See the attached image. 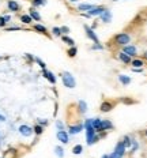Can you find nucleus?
<instances>
[{
    "label": "nucleus",
    "instance_id": "15",
    "mask_svg": "<svg viewBox=\"0 0 147 158\" xmlns=\"http://www.w3.org/2000/svg\"><path fill=\"white\" fill-rule=\"evenodd\" d=\"M91 127L94 128L98 133L103 132V131H102V125H101V119H98V117H97V119H91Z\"/></svg>",
    "mask_w": 147,
    "mask_h": 158
},
{
    "label": "nucleus",
    "instance_id": "17",
    "mask_svg": "<svg viewBox=\"0 0 147 158\" xmlns=\"http://www.w3.org/2000/svg\"><path fill=\"white\" fill-rule=\"evenodd\" d=\"M29 15L33 18V21H35V22L41 21V15H40V12L37 11V8H34V7L30 8V10H29Z\"/></svg>",
    "mask_w": 147,
    "mask_h": 158
},
{
    "label": "nucleus",
    "instance_id": "22",
    "mask_svg": "<svg viewBox=\"0 0 147 158\" xmlns=\"http://www.w3.org/2000/svg\"><path fill=\"white\" fill-rule=\"evenodd\" d=\"M21 22L24 25H31L33 18L29 15V14H23V15H21Z\"/></svg>",
    "mask_w": 147,
    "mask_h": 158
},
{
    "label": "nucleus",
    "instance_id": "12",
    "mask_svg": "<svg viewBox=\"0 0 147 158\" xmlns=\"http://www.w3.org/2000/svg\"><path fill=\"white\" fill-rule=\"evenodd\" d=\"M117 57H119V60L121 63H124V64H131V61H132V57L128 56L127 53H124V52H119V54H117Z\"/></svg>",
    "mask_w": 147,
    "mask_h": 158
},
{
    "label": "nucleus",
    "instance_id": "29",
    "mask_svg": "<svg viewBox=\"0 0 147 158\" xmlns=\"http://www.w3.org/2000/svg\"><path fill=\"white\" fill-rule=\"evenodd\" d=\"M54 153H56V155L59 158H64V149H63L61 146H56V147H54Z\"/></svg>",
    "mask_w": 147,
    "mask_h": 158
},
{
    "label": "nucleus",
    "instance_id": "4",
    "mask_svg": "<svg viewBox=\"0 0 147 158\" xmlns=\"http://www.w3.org/2000/svg\"><path fill=\"white\" fill-rule=\"evenodd\" d=\"M83 29H84V31H86L87 38H90V40H91L94 44H100V38L97 37L95 31L91 29V27H90V26H87V25H83Z\"/></svg>",
    "mask_w": 147,
    "mask_h": 158
},
{
    "label": "nucleus",
    "instance_id": "31",
    "mask_svg": "<svg viewBox=\"0 0 147 158\" xmlns=\"http://www.w3.org/2000/svg\"><path fill=\"white\" fill-rule=\"evenodd\" d=\"M67 54L70 57H75L76 54H78V49H76V46H71V48L67 51Z\"/></svg>",
    "mask_w": 147,
    "mask_h": 158
},
{
    "label": "nucleus",
    "instance_id": "39",
    "mask_svg": "<svg viewBox=\"0 0 147 158\" xmlns=\"http://www.w3.org/2000/svg\"><path fill=\"white\" fill-rule=\"evenodd\" d=\"M7 25V21L4 19V15H0V27H5Z\"/></svg>",
    "mask_w": 147,
    "mask_h": 158
},
{
    "label": "nucleus",
    "instance_id": "45",
    "mask_svg": "<svg viewBox=\"0 0 147 158\" xmlns=\"http://www.w3.org/2000/svg\"><path fill=\"white\" fill-rule=\"evenodd\" d=\"M0 121H5V117L2 116V114H0Z\"/></svg>",
    "mask_w": 147,
    "mask_h": 158
},
{
    "label": "nucleus",
    "instance_id": "11",
    "mask_svg": "<svg viewBox=\"0 0 147 158\" xmlns=\"http://www.w3.org/2000/svg\"><path fill=\"white\" fill-rule=\"evenodd\" d=\"M80 131H83V124H75V125H70L68 127V133L70 135H76Z\"/></svg>",
    "mask_w": 147,
    "mask_h": 158
},
{
    "label": "nucleus",
    "instance_id": "46",
    "mask_svg": "<svg viewBox=\"0 0 147 158\" xmlns=\"http://www.w3.org/2000/svg\"><path fill=\"white\" fill-rule=\"evenodd\" d=\"M101 158H110V155H108V154H103Z\"/></svg>",
    "mask_w": 147,
    "mask_h": 158
},
{
    "label": "nucleus",
    "instance_id": "37",
    "mask_svg": "<svg viewBox=\"0 0 147 158\" xmlns=\"http://www.w3.org/2000/svg\"><path fill=\"white\" fill-rule=\"evenodd\" d=\"M138 147H139L138 142H136V140H133V139H132V146H131V153H135Z\"/></svg>",
    "mask_w": 147,
    "mask_h": 158
},
{
    "label": "nucleus",
    "instance_id": "33",
    "mask_svg": "<svg viewBox=\"0 0 147 158\" xmlns=\"http://www.w3.org/2000/svg\"><path fill=\"white\" fill-rule=\"evenodd\" d=\"M34 61L37 63L38 65H40V67H41V70H44V68H46V64H45V63L42 61V60L40 59V57H35V60H34Z\"/></svg>",
    "mask_w": 147,
    "mask_h": 158
},
{
    "label": "nucleus",
    "instance_id": "41",
    "mask_svg": "<svg viewBox=\"0 0 147 158\" xmlns=\"http://www.w3.org/2000/svg\"><path fill=\"white\" fill-rule=\"evenodd\" d=\"M91 49L93 51H98V49H103V46L101 45V42L100 44H94V45L91 46Z\"/></svg>",
    "mask_w": 147,
    "mask_h": 158
},
{
    "label": "nucleus",
    "instance_id": "19",
    "mask_svg": "<svg viewBox=\"0 0 147 158\" xmlns=\"http://www.w3.org/2000/svg\"><path fill=\"white\" fill-rule=\"evenodd\" d=\"M117 78H119V82L122 84V86H127V84L131 83V78H129V76H127V75H122V74H120Z\"/></svg>",
    "mask_w": 147,
    "mask_h": 158
},
{
    "label": "nucleus",
    "instance_id": "7",
    "mask_svg": "<svg viewBox=\"0 0 147 158\" xmlns=\"http://www.w3.org/2000/svg\"><path fill=\"white\" fill-rule=\"evenodd\" d=\"M42 75H44V78H45L46 81L49 82V83L56 84L57 78H56V76H54V74L52 72V71H48V70H46V68H44V70H42Z\"/></svg>",
    "mask_w": 147,
    "mask_h": 158
},
{
    "label": "nucleus",
    "instance_id": "28",
    "mask_svg": "<svg viewBox=\"0 0 147 158\" xmlns=\"http://www.w3.org/2000/svg\"><path fill=\"white\" fill-rule=\"evenodd\" d=\"M33 132H34L37 136H40L41 133L44 132V127H42V125H40V124L34 125V127H33Z\"/></svg>",
    "mask_w": 147,
    "mask_h": 158
},
{
    "label": "nucleus",
    "instance_id": "50",
    "mask_svg": "<svg viewBox=\"0 0 147 158\" xmlns=\"http://www.w3.org/2000/svg\"><path fill=\"white\" fill-rule=\"evenodd\" d=\"M113 2H120V0H113Z\"/></svg>",
    "mask_w": 147,
    "mask_h": 158
},
{
    "label": "nucleus",
    "instance_id": "8",
    "mask_svg": "<svg viewBox=\"0 0 147 158\" xmlns=\"http://www.w3.org/2000/svg\"><path fill=\"white\" fill-rule=\"evenodd\" d=\"M105 10L106 8L103 7V5H94L90 11H87V14H89L90 16H100Z\"/></svg>",
    "mask_w": 147,
    "mask_h": 158
},
{
    "label": "nucleus",
    "instance_id": "35",
    "mask_svg": "<svg viewBox=\"0 0 147 158\" xmlns=\"http://www.w3.org/2000/svg\"><path fill=\"white\" fill-rule=\"evenodd\" d=\"M60 30H61V35H67L68 33H70V27L68 26H61Z\"/></svg>",
    "mask_w": 147,
    "mask_h": 158
},
{
    "label": "nucleus",
    "instance_id": "27",
    "mask_svg": "<svg viewBox=\"0 0 147 158\" xmlns=\"http://www.w3.org/2000/svg\"><path fill=\"white\" fill-rule=\"evenodd\" d=\"M72 153L75 155L82 154V153H83V146H82V144H75V146L72 147Z\"/></svg>",
    "mask_w": 147,
    "mask_h": 158
},
{
    "label": "nucleus",
    "instance_id": "44",
    "mask_svg": "<svg viewBox=\"0 0 147 158\" xmlns=\"http://www.w3.org/2000/svg\"><path fill=\"white\" fill-rule=\"evenodd\" d=\"M142 57H143V59H144V60H147V51H146V52H144V53H143V56H142Z\"/></svg>",
    "mask_w": 147,
    "mask_h": 158
},
{
    "label": "nucleus",
    "instance_id": "34",
    "mask_svg": "<svg viewBox=\"0 0 147 158\" xmlns=\"http://www.w3.org/2000/svg\"><path fill=\"white\" fill-rule=\"evenodd\" d=\"M37 124H40V125H42V127H45V125L49 124V121H48V119H37Z\"/></svg>",
    "mask_w": 147,
    "mask_h": 158
},
{
    "label": "nucleus",
    "instance_id": "26",
    "mask_svg": "<svg viewBox=\"0 0 147 158\" xmlns=\"http://www.w3.org/2000/svg\"><path fill=\"white\" fill-rule=\"evenodd\" d=\"M93 7H94L93 4H86V3H82V4L78 5V10L79 11H90Z\"/></svg>",
    "mask_w": 147,
    "mask_h": 158
},
{
    "label": "nucleus",
    "instance_id": "43",
    "mask_svg": "<svg viewBox=\"0 0 147 158\" xmlns=\"http://www.w3.org/2000/svg\"><path fill=\"white\" fill-rule=\"evenodd\" d=\"M4 19L7 21V23H8V22L11 21V16H10V15H4Z\"/></svg>",
    "mask_w": 147,
    "mask_h": 158
},
{
    "label": "nucleus",
    "instance_id": "48",
    "mask_svg": "<svg viewBox=\"0 0 147 158\" xmlns=\"http://www.w3.org/2000/svg\"><path fill=\"white\" fill-rule=\"evenodd\" d=\"M70 2H72V3H75V2H78V0H70Z\"/></svg>",
    "mask_w": 147,
    "mask_h": 158
},
{
    "label": "nucleus",
    "instance_id": "18",
    "mask_svg": "<svg viewBox=\"0 0 147 158\" xmlns=\"http://www.w3.org/2000/svg\"><path fill=\"white\" fill-rule=\"evenodd\" d=\"M33 29H34L35 31L41 33V34L48 35V30H46V27H45V26H42V25H41V23H35L34 26H33Z\"/></svg>",
    "mask_w": 147,
    "mask_h": 158
},
{
    "label": "nucleus",
    "instance_id": "21",
    "mask_svg": "<svg viewBox=\"0 0 147 158\" xmlns=\"http://www.w3.org/2000/svg\"><path fill=\"white\" fill-rule=\"evenodd\" d=\"M78 109H79V113H86L87 112V102L83 100H80L78 102Z\"/></svg>",
    "mask_w": 147,
    "mask_h": 158
},
{
    "label": "nucleus",
    "instance_id": "24",
    "mask_svg": "<svg viewBox=\"0 0 147 158\" xmlns=\"http://www.w3.org/2000/svg\"><path fill=\"white\" fill-rule=\"evenodd\" d=\"M61 41L65 42L67 45H70V46H75V41H74L71 37H68V35H61Z\"/></svg>",
    "mask_w": 147,
    "mask_h": 158
},
{
    "label": "nucleus",
    "instance_id": "25",
    "mask_svg": "<svg viewBox=\"0 0 147 158\" xmlns=\"http://www.w3.org/2000/svg\"><path fill=\"white\" fill-rule=\"evenodd\" d=\"M31 2V5L34 8H38V7H42V5L46 4V0H30Z\"/></svg>",
    "mask_w": 147,
    "mask_h": 158
},
{
    "label": "nucleus",
    "instance_id": "14",
    "mask_svg": "<svg viewBox=\"0 0 147 158\" xmlns=\"http://www.w3.org/2000/svg\"><path fill=\"white\" fill-rule=\"evenodd\" d=\"M113 106H114V104L113 102H110V101H103L102 104H101V106H100V109H101V112H110L112 109H113Z\"/></svg>",
    "mask_w": 147,
    "mask_h": 158
},
{
    "label": "nucleus",
    "instance_id": "13",
    "mask_svg": "<svg viewBox=\"0 0 147 158\" xmlns=\"http://www.w3.org/2000/svg\"><path fill=\"white\" fill-rule=\"evenodd\" d=\"M100 16H101V19H102L103 23H110L112 22V11L108 10V8H106Z\"/></svg>",
    "mask_w": 147,
    "mask_h": 158
},
{
    "label": "nucleus",
    "instance_id": "10",
    "mask_svg": "<svg viewBox=\"0 0 147 158\" xmlns=\"http://www.w3.org/2000/svg\"><path fill=\"white\" fill-rule=\"evenodd\" d=\"M122 52L124 53H127L128 56H131V57H135L136 54H138V51H136V46L135 45H125V46H122Z\"/></svg>",
    "mask_w": 147,
    "mask_h": 158
},
{
    "label": "nucleus",
    "instance_id": "1",
    "mask_svg": "<svg viewBox=\"0 0 147 158\" xmlns=\"http://www.w3.org/2000/svg\"><path fill=\"white\" fill-rule=\"evenodd\" d=\"M60 78H61L63 84H64L67 89H75L76 87L75 76H74L71 72H68V71H63V72H60Z\"/></svg>",
    "mask_w": 147,
    "mask_h": 158
},
{
    "label": "nucleus",
    "instance_id": "5",
    "mask_svg": "<svg viewBox=\"0 0 147 158\" xmlns=\"http://www.w3.org/2000/svg\"><path fill=\"white\" fill-rule=\"evenodd\" d=\"M18 131H19V133H21L22 136H24V138H29V136H31L33 133H34V132H33V128L30 127V125H27V124L19 125Z\"/></svg>",
    "mask_w": 147,
    "mask_h": 158
},
{
    "label": "nucleus",
    "instance_id": "2",
    "mask_svg": "<svg viewBox=\"0 0 147 158\" xmlns=\"http://www.w3.org/2000/svg\"><path fill=\"white\" fill-rule=\"evenodd\" d=\"M113 41H114L116 45H119L122 48V46L128 45V44L131 42V35L128 34V33H119V34H116L113 37Z\"/></svg>",
    "mask_w": 147,
    "mask_h": 158
},
{
    "label": "nucleus",
    "instance_id": "30",
    "mask_svg": "<svg viewBox=\"0 0 147 158\" xmlns=\"http://www.w3.org/2000/svg\"><path fill=\"white\" fill-rule=\"evenodd\" d=\"M120 101L122 104H125V105H133V104H136V101L131 100V97H122V98H120Z\"/></svg>",
    "mask_w": 147,
    "mask_h": 158
},
{
    "label": "nucleus",
    "instance_id": "16",
    "mask_svg": "<svg viewBox=\"0 0 147 158\" xmlns=\"http://www.w3.org/2000/svg\"><path fill=\"white\" fill-rule=\"evenodd\" d=\"M101 125H102V131L105 132V131H110V130H113L114 128V125H113V123L110 121V120H101Z\"/></svg>",
    "mask_w": 147,
    "mask_h": 158
},
{
    "label": "nucleus",
    "instance_id": "3",
    "mask_svg": "<svg viewBox=\"0 0 147 158\" xmlns=\"http://www.w3.org/2000/svg\"><path fill=\"white\" fill-rule=\"evenodd\" d=\"M125 151H127V149H125L124 143H122V142L120 140L119 143L116 144V147H114L113 153L110 154V158H124Z\"/></svg>",
    "mask_w": 147,
    "mask_h": 158
},
{
    "label": "nucleus",
    "instance_id": "6",
    "mask_svg": "<svg viewBox=\"0 0 147 158\" xmlns=\"http://www.w3.org/2000/svg\"><path fill=\"white\" fill-rule=\"evenodd\" d=\"M56 138H57V140H59V142H61L63 144H67L68 142H70V133H68L65 130L57 131Z\"/></svg>",
    "mask_w": 147,
    "mask_h": 158
},
{
    "label": "nucleus",
    "instance_id": "9",
    "mask_svg": "<svg viewBox=\"0 0 147 158\" xmlns=\"http://www.w3.org/2000/svg\"><path fill=\"white\" fill-rule=\"evenodd\" d=\"M7 8H8V11H11V12H18V11H21V4H19L16 0H8Z\"/></svg>",
    "mask_w": 147,
    "mask_h": 158
},
{
    "label": "nucleus",
    "instance_id": "23",
    "mask_svg": "<svg viewBox=\"0 0 147 158\" xmlns=\"http://www.w3.org/2000/svg\"><path fill=\"white\" fill-rule=\"evenodd\" d=\"M121 142L124 143L125 149H131V146H132V139H131V136H128V135H125Z\"/></svg>",
    "mask_w": 147,
    "mask_h": 158
},
{
    "label": "nucleus",
    "instance_id": "32",
    "mask_svg": "<svg viewBox=\"0 0 147 158\" xmlns=\"http://www.w3.org/2000/svg\"><path fill=\"white\" fill-rule=\"evenodd\" d=\"M52 34H53L54 37H61V30H60V27H53V29H52Z\"/></svg>",
    "mask_w": 147,
    "mask_h": 158
},
{
    "label": "nucleus",
    "instance_id": "40",
    "mask_svg": "<svg viewBox=\"0 0 147 158\" xmlns=\"http://www.w3.org/2000/svg\"><path fill=\"white\" fill-rule=\"evenodd\" d=\"M5 30H7V31H15V30H22V27H19V26H11V27H5Z\"/></svg>",
    "mask_w": 147,
    "mask_h": 158
},
{
    "label": "nucleus",
    "instance_id": "47",
    "mask_svg": "<svg viewBox=\"0 0 147 158\" xmlns=\"http://www.w3.org/2000/svg\"><path fill=\"white\" fill-rule=\"evenodd\" d=\"M144 136H146V138H147V128H146V130H144Z\"/></svg>",
    "mask_w": 147,
    "mask_h": 158
},
{
    "label": "nucleus",
    "instance_id": "49",
    "mask_svg": "<svg viewBox=\"0 0 147 158\" xmlns=\"http://www.w3.org/2000/svg\"><path fill=\"white\" fill-rule=\"evenodd\" d=\"M2 138H3V135H2V132H0V140H2Z\"/></svg>",
    "mask_w": 147,
    "mask_h": 158
},
{
    "label": "nucleus",
    "instance_id": "38",
    "mask_svg": "<svg viewBox=\"0 0 147 158\" xmlns=\"http://www.w3.org/2000/svg\"><path fill=\"white\" fill-rule=\"evenodd\" d=\"M24 57H26V59L29 60V63H33V61H34V60H35V57L33 56L31 53H24Z\"/></svg>",
    "mask_w": 147,
    "mask_h": 158
},
{
    "label": "nucleus",
    "instance_id": "42",
    "mask_svg": "<svg viewBox=\"0 0 147 158\" xmlns=\"http://www.w3.org/2000/svg\"><path fill=\"white\" fill-rule=\"evenodd\" d=\"M133 72H143V68H132Z\"/></svg>",
    "mask_w": 147,
    "mask_h": 158
},
{
    "label": "nucleus",
    "instance_id": "20",
    "mask_svg": "<svg viewBox=\"0 0 147 158\" xmlns=\"http://www.w3.org/2000/svg\"><path fill=\"white\" fill-rule=\"evenodd\" d=\"M131 65H132L133 68H143L144 61H143V59H133L132 61H131Z\"/></svg>",
    "mask_w": 147,
    "mask_h": 158
},
{
    "label": "nucleus",
    "instance_id": "36",
    "mask_svg": "<svg viewBox=\"0 0 147 158\" xmlns=\"http://www.w3.org/2000/svg\"><path fill=\"white\" fill-rule=\"evenodd\" d=\"M56 128H57V131L64 130V123L60 121V120H57V121H56Z\"/></svg>",
    "mask_w": 147,
    "mask_h": 158
}]
</instances>
